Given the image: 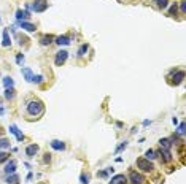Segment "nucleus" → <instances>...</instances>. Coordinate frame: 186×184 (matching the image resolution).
<instances>
[{"instance_id": "1", "label": "nucleus", "mask_w": 186, "mask_h": 184, "mask_svg": "<svg viewBox=\"0 0 186 184\" xmlns=\"http://www.w3.org/2000/svg\"><path fill=\"white\" fill-rule=\"evenodd\" d=\"M43 103L40 100H30L29 103H27V114L29 116H40L43 113Z\"/></svg>"}, {"instance_id": "2", "label": "nucleus", "mask_w": 186, "mask_h": 184, "mask_svg": "<svg viewBox=\"0 0 186 184\" xmlns=\"http://www.w3.org/2000/svg\"><path fill=\"white\" fill-rule=\"evenodd\" d=\"M137 167H138L142 171H151V170L154 168L153 162H151V160H148V159H145V157L137 159Z\"/></svg>"}, {"instance_id": "3", "label": "nucleus", "mask_w": 186, "mask_h": 184, "mask_svg": "<svg viewBox=\"0 0 186 184\" xmlns=\"http://www.w3.org/2000/svg\"><path fill=\"white\" fill-rule=\"evenodd\" d=\"M67 57H69V53L64 51V49H60V51L56 53V57H54V64H56V67L64 65L65 60H67Z\"/></svg>"}, {"instance_id": "4", "label": "nucleus", "mask_w": 186, "mask_h": 184, "mask_svg": "<svg viewBox=\"0 0 186 184\" xmlns=\"http://www.w3.org/2000/svg\"><path fill=\"white\" fill-rule=\"evenodd\" d=\"M30 8L35 11V13H43V11L48 8V2H46V0H35V2L32 3Z\"/></svg>"}, {"instance_id": "5", "label": "nucleus", "mask_w": 186, "mask_h": 184, "mask_svg": "<svg viewBox=\"0 0 186 184\" xmlns=\"http://www.w3.org/2000/svg\"><path fill=\"white\" fill-rule=\"evenodd\" d=\"M184 80V73H183V70H175L173 71V75H172V83L173 84H180V83H181Z\"/></svg>"}, {"instance_id": "6", "label": "nucleus", "mask_w": 186, "mask_h": 184, "mask_svg": "<svg viewBox=\"0 0 186 184\" xmlns=\"http://www.w3.org/2000/svg\"><path fill=\"white\" fill-rule=\"evenodd\" d=\"M129 178H131V182L132 184H143L145 182V178L140 175V173H137V171H131Z\"/></svg>"}, {"instance_id": "7", "label": "nucleus", "mask_w": 186, "mask_h": 184, "mask_svg": "<svg viewBox=\"0 0 186 184\" xmlns=\"http://www.w3.org/2000/svg\"><path fill=\"white\" fill-rule=\"evenodd\" d=\"M19 26H21V29H24L26 32H35L37 30V27L33 24H30V22H27V21H21Z\"/></svg>"}, {"instance_id": "8", "label": "nucleus", "mask_w": 186, "mask_h": 184, "mask_svg": "<svg viewBox=\"0 0 186 184\" xmlns=\"http://www.w3.org/2000/svg\"><path fill=\"white\" fill-rule=\"evenodd\" d=\"M159 146H161V149H164V151H170L172 141L169 140V138H161V140H159Z\"/></svg>"}, {"instance_id": "9", "label": "nucleus", "mask_w": 186, "mask_h": 184, "mask_svg": "<svg viewBox=\"0 0 186 184\" xmlns=\"http://www.w3.org/2000/svg\"><path fill=\"white\" fill-rule=\"evenodd\" d=\"M37 152H38V146H37V144H29V146L26 148V155H27V157H33Z\"/></svg>"}, {"instance_id": "10", "label": "nucleus", "mask_w": 186, "mask_h": 184, "mask_svg": "<svg viewBox=\"0 0 186 184\" xmlns=\"http://www.w3.org/2000/svg\"><path fill=\"white\" fill-rule=\"evenodd\" d=\"M49 144H51V148L54 149V151H64V149H65L64 141H59V140H53Z\"/></svg>"}, {"instance_id": "11", "label": "nucleus", "mask_w": 186, "mask_h": 184, "mask_svg": "<svg viewBox=\"0 0 186 184\" xmlns=\"http://www.w3.org/2000/svg\"><path fill=\"white\" fill-rule=\"evenodd\" d=\"M126 181L127 179H126V176H124V175H116V176L111 178L108 184H126Z\"/></svg>"}, {"instance_id": "12", "label": "nucleus", "mask_w": 186, "mask_h": 184, "mask_svg": "<svg viewBox=\"0 0 186 184\" xmlns=\"http://www.w3.org/2000/svg\"><path fill=\"white\" fill-rule=\"evenodd\" d=\"M5 173H7V175L16 173V162H14V160H10V162L7 164V167H5Z\"/></svg>"}, {"instance_id": "13", "label": "nucleus", "mask_w": 186, "mask_h": 184, "mask_svg": "<svg viewBox=\"0 0 186 184\" xmlns=\"http://www.w3.org/2000/svg\"><path fill=\"white\" fill-rule=\"evenodd\" d=\"M29 18H30V14L27 13V11H22V10H18V11H16V19H18L19 22L29 19Z\"/></svg>"}, {"instance_id": "14", "label": "nucleus", "mask_w": 186, "mask_h": 184, "mask_svg": "<svg viewBox=\"0 0 186 184\" xmlns=\"http://www.w3.org/2000/svg\"><path fill=\"white\" fill-rule=\"evenodd\" d=\"M70 37H67V35H62V37H57V38H56V43H57L59 44V46H60V44H62V46H65V44H70Z\"/></svg>"}, {"instance_id": "15", "label": "nucleus", "mask_w": 186, "mask_h": 184, "mask_svg": "<svg viewBox=\"0 0 186 184\" xmlns=\"http://www.w3.org/2000/svg\"><path fill=\"white\" fill-rule=\"evenodd\" d=\"M2 44L5 48H8L10 44H11V40H10V35H8V30L5 29L3 30V33H2Z\"/></svg>"}, {"instance_id": "16", "label": "nucleus", "mask_w": 186, "mask_h": 184, "mask_svg": "<svg viewBox=\"0 0 186 184\" xmlns=\"http://www.w3.org/2000/svg\"><path fill=\"white\" fill-rule=\"evenodd\" d=\"M10 132H11V133H14L16 138H18V141H22V140H24V135H22V133L18 130V127H16L14 124H13V125H10Z\"/></svg>"}, {"instance_id": "17", "label": "nucleus", "mask_w": 186, "mask_h": 184, "mask_svg": "<svg viewBox=\"0 0 186 184\" xmlns=\"http://www.w3.org/2000/svg\"><path fill=\"white\" fill-rule=\"evenodd\" d=\"M22 75H24V78H26V81H29V83H32V78H33V73H32V70L30 68H22Z\"/></svg>"}, {"instance_id": "18", "label": "nucleus", "mask_w": 186, "mask_h": 184, "mask_svg": "<svg viewBox=\"0 0 186 184\" xmlns=\"http://www.w3.org/2000/svg\"><path fill=\"white\" fill-rule=\"evenodd\" d=\"M159 154L162 155V160H164V162H170V160H172V154H170V151H164V149H159Z\"/></svg>"}, {"instance_id": "19", "label": "nucleus", "mask_w": 186, "mask_h": 184, "mask_svg": "<svg viewBox=\"0 0 186 184\" xmlns=\"http://www.w3.org/2000/svg\"><path fill=\"white\" fill-rule=\"evenodd\" d=\"M7 182L10 184H16V182H19V176L16 175V173H13V175H8V178H7Z\"/></svg>"}, {"instance_id": "20", "label": "nucleus", "mask_w": 186, "mask_h": 184, "mask_svg": "<svg viewBox=\"0 0 186 184\" xmlns=\"http://www.w3.org/2000/svg\"><path fill=\"white\" fill-rule=\"evenodd\" d=\"M40 43L43 44V46H46V44L53 43V37H51V35H45V37L40 38Z\"/></svg>"}, {"instance_id": "21", "label": "nucleus", "mask_w": 186, "mask_h": 184, "mask_svg": "<svg viewBox=\"0 0 186 184\" xmlns=\"http://www.w3.org/2000/svg\"><path fill=\"white\" fill-rule=\"evenodd\" d=\"M3 84H5V87H7V89L13 87V86H14V81H13V78H10V76L3 78Z\"/></svg>"}, {"instance_id": "22", "label": "nucleus", "mask_w": 186, "mask_h": 184, "mask_svg": "<svg viewBox=\"0 0 186 184\" xmlns=\"http://www.w3.org/2000/svg\"><path fill=\"white\" fill-rule=\"evenodd\" d=\"M88 49H89V44H86V43H84V44H81V46H80V49H78V56H80V57H83V56L88 53Z\"/></svg>"}, {"instance_id": "23", "label": "nucleus", "mask_w": 186, "mask_h": 184, "mask_svg": "<svg viewBox=\"0 0 186 184\" xmlns=\"http://www.w3.org/2000/svg\"><path fill=\"white\" fill-rule=\"evenodd\" d=\"M5 98H7V100H13L14 98V89L13 87H10V89L5 91Z\"/></svg>"}, {"instance_id": "24", "label": "nucleus", "mask_w": 186, "mask_h": 184, "mask_svg": "<svg viewBox=\"0 0 186 184\" xmlns=\"http://www.w3.org/2000/svg\"><path fill=\"white\" fill-rule=\"evenodd\" d=\"M156 157L157 155H156V152L153 151V149H148V151L145 152V159H148V160H154Z\"/></svg>"}, {"instance_id": "25", "label": "nucleus", "mask_w": 186, "mask_h": 184, "mask_svg": "<svg viewBox=\"0 0 186 184\" xmlns=\"http://www.w3.org/2000/svg\"><path fill=\"white\" fill-rule=\"evenodd\" d=\"M156 5H157V8L164 10L169 7V0H156Z\"/></svg>"}, {"instance_id": "26", "label": "nucleus", "mask_w": 186, "mask_h": 184, "mask_svg": "<svg viewBox=\"0 0 186 184\" xmlns=\"http://www.w3.org/2000/svg\"><path fill=\"white\" fill-rule=\"evenodd\" d=\"M110 173H113V168H107V170H104V171H99V176H102V178H105V176H108Z\"/></svg>"}, {"instance_id": "27", "label": "nucleus", "mask_w": 186, "mask_h": 184, "mask_svg": "<svg viewBox=\"0 0 186 184\" xmlns=\"http://www.w3.org/2000/svg\"><path fill=\"white\" fill-rule=\"evenodd\" d=\"M32 83H37V84H40V83H43V76L42 75H33V78H32Z\"/></svg>"}, {"instance_id": "28", "label": "nucleus", "mask_w": 186, "mask_h": 184, "mask_svg": "<svg viewBox=\"0 0 186 184\" xmlns=\"http://www.w3.org/2000/svg\"><path fill=\"white\" fill-rule=\"evenodd\" d=\"M5 148H10V141L8 140H0V149H5Z\"/></svg>"}, {"instance_id": "29", "label": "nucleus", "mask_w": 186, "mask_h": 184, "mask_svg": "<svg viewBox=\"0 0 186 184\" xmlns=\"http://www.w3.org/2000/svg\"><path fill=\"white\" fill-rule=\"evenodd\" d=\"M7 160H8V154L7 152H0V164L7 162Z\"/></svg>"}, {"instance_id": "30", "label": "nucleus", "mask_w": 186, "mask_h": 184, "mask_svg": "<svg viewBox=\"0 0 186 184\" xmlns=\"http://www.w3.org/2000/svg\"><path fill=\"white\" fill-rule=\"evenodd\" d=\"M80 179H81V184H88L89 182V176L88 175H81Z\"/></svg>"}, {"instance_id": "31", "label": "nucleus", "mask_w": 186, "mask_h": 184, "mask_svg": "<svg viewBox=\"0 0 186 184\" xmlns=\"http://www.w3.org/2000/svg\"><path fill=\"white\" fill-rule=\"evenodd\" d=\"M178 133H180V135H183V133H184V124H180V127H178Z\"/></svg>"}, {"instance_id": "32", "label": "nucleus", "mask_w": 186, "mask_h": 184, "mask_svg": "<svg viewBox=\"0 0 186 184\" xmlns=\"http://www.w3.org/2000/svg\"><path fill=\"white\" fill-rule=\"evenodd\" d=\"M126 146H127V141H124L122 144H119V146H118V149H116V151H122V149L126 148Z\"/></svg>"}, {"instance_id": "33", "label": "nucleus", "mask_w": 186, "mask_h": 184, "mask_svg": "<svg viewBox=\"0 0 186 184\" xmlns=\"http://www.w3.org/2000/svg\"><path fill=\"white\" fill-rule=\"evenodd\" d=\"M22 60H24V56H22V54H18V57H16V62H18V64H21Z\"/></svg>"}, {"instance_id": "34", "label": "nucleus", "mask_w": 186, "mask_h": 184, "mask_svg": "<svg viewBox=\"0 0 186 184\" xmlns=\"http://www.w3.org/2000/svg\"><path fill=\"white\" fill-rule=\"evenodd\" d=\"M170 14H177V5H172L170 7Z\"/></svg>"}, {"instance_id": "35", "label": "nucleus", "mask_w": 186, "mask_h": 184, "mask_svg": "<svg viewBox=\"0 0 186 184\" xmlns=\"http://www.w3.org/2000/svg\"><path fill=\"white\" fill-rule=\"evenodd\" d=\"M180 8H181V11H183V13L186 11V5H184V2H181V5H180Z\"/></svg>"}, {"instance_id": "36", "label": "nucleus", "mask_w": 186, "mask_h": 184, "mask_svg": "<svg viewBox=\"0 0 186 184\" xmlns=\"http://www.w3.org/2000/svg\"><path fill=\"white\" fill-rule=\"evenodd\" d=\"M49 159H51V157H49V154H45V162H49Z\"/></svg>"}, {"instance_id": "37", "label": "nucleus", "mask_w": 186, "mask_h": 184, "mask_svg": "<svg viewBox=\"0 0 186 184\" xmlns=\"http://www.w3.org/2000/svg\"><path fill=\"white\" fill-rule=\"evenodd\" d=\"M42 184H43V182H42Z\"/></svg>"}]
</instances>
